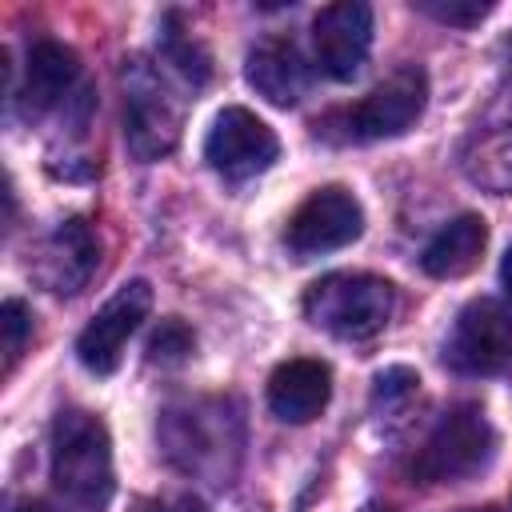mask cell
I'll use <instances>...</instances> for the list:
<instances>
[{
    "instance_id": "cell-8",
    "label": "cell",
    "mask_w": 512,
    "mask_h": 512,
    "mask_svg": "<svg viewBox=\"0 0 512 512\" xmlns=\"http://www.w3.org/2000/svg\"><path fill=\"white\" fill-rule=\"evenodd\" d=\"M280 156L276 132L248 108L232 104L212 120V132L204 140V160L224 176V180H252L268 172Z\"/></svg>"
},
{
    "instance_id": "cell-11",
    "label": "cell",
    "mask_w": 512,
    "mask_h": 512,
    "mask_svg": "<svg viewBox=\"0 0 512 512\" xmlns=\"http://www.w3.org/2000/svg\"><path fill=\"white\" fill-rule=\"evenodd\" d=\"M96 264H100V240L88 228V220L72 216V220L56 224L44 236V244L32 256V276L48 292L72 296V292H80L88 284V276L96 272Z\"/></svg>"
},
{
    "instance_id": "cell-5",
    "label": "cell",
    "mask_w": 512,
    "mask_h": 512,
    "mask_svg": "<svg viewBox=\"0 0 512 512\" xmlns=\"http://www.w3.org/2000/svg\"><path fill=\"white\" fill-rule=\"evenodd\" d=\"M424 104H428V76L420 64H404L336 120H344V140H392L420 120Z\"/></svg>"
},
{
    "instance_id": "cell-16",
    "label": "cell",
    "mask_w": 512,
    "mask_h": 512,
    "mask_svg": "<svg viewBox=\"0 0 512 512\" xmlns=\"http://www.w3.org/2000/svg\"><path fill=\"white\" fill-rule=\"evenodd\" d=\"M464 172L492 192H512V108H496L492 120L472 132V144L464 148Z\"/></svg>"
},
{
    "instance_id": "cell-15",
    "label": "cell",
    "mask_w": 512,
    "mask_h": 512,
    "mask_svg": "<svg viewBox=\"0 0 512 512\" xmlns=\"http://www.w3.org/2000/svg\"><path fill=\"white\" fill-rule=\"evenodd\" d=\"M484 244H488V224L484 216L476 212H464L456 220H448L432 240L428 248L420 252V268L436 280H456V276H468L480 256H484Z\"/></svg>"
},
{
    "instance_id": "cell-20",
    "label": "cell",
    "mask_w": 512,
    "mask_h": 512,
    "mask_svg": "<svg viewBox=\"0 0 512 512\" xmlns=\"http://www.w3.org/2000/svg\"><path fill=\"white\" fill-rule=\"evenodd\" d=\"M0 328H4V360H8L4 368L12 372L16 360H20V352H24V344H28V336H32V308L24 300H4Z\"/></svg>"
},
{
    "instance_id": "cell-4",
    "label": "cell",
    "mask_w": 512,
    "mask_h": 512,
    "mask_svg": "<svg viewBox=\"0 0 512 512\" xmlns=\"http://www.w3.org/2000/svg\"><path fill=\"white\" fill-rule=\"evenodd\" d=\"M128 64V60H124ZM180 140V104L168 96L152 64L124 68V144L136 160H160Z\"/></svg>"
},
{
    "instance_id": "cell-22",
    "label": "cell",
    "mask_w": 512,
    "mask_h": 512,
    "mask_svg": "<svg viewBox=\"0 0 512 512\" xmlns=\"http://www.w3.org/2000/svg\"><path fill=\"white\" fill-rule=\"evenodd\" d=\"M12 512H64V508H56L52 500H20Z\"/></svg>"
},
{
    "instance_id": "cell-14",
    "label": "cell",
    "mask_w": 512,
    "mask_h": 512,
    "mask_svg": "<svg viewBox=\"0 0 512 512\" xmlns=\"http://www.w3.org/2000/svg\"><path fill=\"white\" fill-rule=\"evenodd\" d=\"M76 76H80V56L68 44H60V40H36L28 48V68H24V92H20L24 108L28 112L56 108L72 92Z\"/></svg>"
},
{
    "instance_id": "cell-21",
    "label": "cell",
    "mask_w": 512,
    "mask_h": 512,
    "mask_svg": "<svg viewBox=\"0 0 512 512\" xmlns=\"http://www.w3.org/2000/svg\"><path fill=\"white\" fill-rule=\"evenodd\" d=\"M132 512H208V504L192 492H176V496H152V500H136Z\"/></svg>"
},
{
    "instance_id": "cell-7",
    "label": "cell",
    "mask_w": 512,
    "mask_h": 512,
    "mask_svg": "<svg viewBox=\"0 0 512 512\" xmlns=\"http://www.w3.org/2000/svg\"><path fill=\"white\" fill-rule=\"evenodd\" d=\"M360 232H364V208H360V200L348 188L328 184V188H316L288 216L284 244H288V252L296 260H312V256L348 248L352 240H360Z\"/></svg>"
},
{
    "instance_id": "cell-3",
    "label": "cell",
    "mask_w": 512,
    "mask_h": 512,
    "mask_svg": "<svg viewBox=\"0 0 512 512\" xmlns=\"http://www.w3.org/2000/svg\"><path fill=\"white\" fill-rule=\"evenodd\" d=\"M496 456V432L488 416L472 404L444 412V420L428 432L424 448L412 460V476L420 484H456L484 472Z\"/></svg>"
},
{
    "instance_id": "cell-2",
    "label": "cell",
    "mask_w": 512,
    "mask_h": 512,
    "mask_svg": "<svg viewBox=\"0 0 512 512\" xmlns=\"http://www.w3.org/2000/svg\"><path fill=\"white\" fill-rule=\"evenodd\" d=\"M392 308V284L372 272H332L308 284L304 292L308 324L336 340H372L392 320Z\"/></svg>"
},
{
    "instance_id": "cell-6",
    "label": "cell",
    "mask_w": 512,
    "mask_h": 512,
    "mask_svg": "<svg viewBox=\"0 0 512 512\" xmlns=\"http://www.w3.org/2000/svg\"><path fill=\"white\" fill-rule=\"evenodd\" d=\"M444 364L464 376H496L512 364V312L488 296L468 300L444 340Z\"/></svg>"
},
{
    "instance_id": "cell-18",
    "label": "cell",
    "mask_w": 512,
    "mask_h": 512,
    "mask_svg": "<svg viewBox=\"0 0 512 512\" xmlns=\"http://www.w3.org/2000/svg\"><path fill=\"white\" fill-rule=\"evenodd\" d=\"M196 348V336L184 320H160V328L148 340V360L152 364H180Z\"/></svg>"
},
{
    "instance_id": "cell-10",
    "label": "cell",
    "mask_w": 512,
    "mask_h": 512,
    "mask_svg": "<svg viewBox=\"0 0 512 512\" xmlns=\"http://www.w3.org/2000/svg\"><path fill=\"white\" fill-rule=\"evenodd\" d=\"M312 44H316V64L332 80H352L372 48V8L360 0H340L320 8L312 20Z\"/></svg>"
},
{
    "instance_id": "cell-13",
    "label": "cell",
    "mask_w": 512,
    "mask_h": 512,
    "mask_svg": "<svg viewBox=\"0 0 512 512\" xmlns=\"http://www.w3.org/2000/svg\"><path fill=\"white\" fill-rule=\"evenodd\" d=\"M244 76H248V84H252L268 104H276V108L300 104L304 92H308V80H312L304 56H300V48H296L288 36H268V40H260V44L248 52V60H244Z\"/></svg>"
},
{
    "instance_id": "cell-23",
    "label": "cell",
    "mask_w": 512,
    "mask_h": 512,
    "mask_svg": "<svg viewBox=\"0 0 512 512\" xmlns=\"http://www.w3.org/2000/svg\"><path fill=\"white\" fill-rule=\"evenodd\" d=\"M500 284H504V292H508V300H512V244H508L504 260H500Z\"/></svg>"
},
{
    "instance_id": "cell-19",
    "label": "cell",
    "mask_w": 512,
    "mask_h": 512,
    "mask_svg": "<svg viewBox=\"0 0 512 512\" xmlns=\"http://www.w3.org/2000/svg\"><path fill=\"white\" fill-rule=\"evenodd\" d=\"M412 8H420L424 16H432L440 24L472 28L492 12V0H412Z\"/></svg>"
},
{
    "instance_id": "cell-17",
    "label": "cell",
    "mask_w": 512,
    "mask_h": 512,
    "mask_svg": "<svg viewBox=\"0 0 512 512\" xmlns=\"http://www.w3.org/2000/svg\"><path fill=\"white\" fill-rule=\"evenodd\" d=\"M164 56H168V64L192 84V88H200L208 76H212V64H208V52L192 40V36H180V32H168L164 36Z\"/></svg>"
},
{
    "instance_id": "cell-1",
    "label": "cell",
    "mask_w": 512,
    "mask_h": 512,
    "mask_svg": "<svg viewBox=\"0 0 512 512\" xmlns=\"http://www.w3.org/2000/svg\"><path fill=\"white\" fill-rule=\"evenodd\" d=\"M52 484L80 512H104L116 492L112 440L100 416L60 408L52 420Z\"/></svg>"
},
{
    "instance_id": "cell-9",
    "label": "cell",
    "mask_w": 512,
    "mask_h": 512,
    "mask_svg": "<svg viewBox=\"0 0 512 512\" xmlns=\"http://www.w3.org/2000/svg\"><path fill=\"white\" fill-rule=\"evenodd\" d=\"M152 312V284L148 280H128L116 288V296L88 320V328L76 336V356L88 372L108 376L120 368L124 344L128 336L144 324V316Z\"/></svg>"
},
{
    "instance_id": "cell-12",
    "label": "cell",
    "mask_w": 512,
    "mask_h": 512,
    "mask_svg": "<svg viewBox=\"0 0 512 512\" xmlns=\"http://www.w3.org/2000/svg\"><path fill=\"white\" fill-rule=\"evenodd\" d=\"M332 396V372L324 360L312 356H296L284 360L272 376H268V408L284 420V424H308L324 412Z\"/></svg>"
},
{
    "instance_id": "cell-24",
    "label": "cell",
    "mask_w": 512,
    "mask_h": 512,
    "mask_svg": "<svg viewBox=\"0 0 512 512\" xmlns=\"http://www.w3.org/2000/svg\"><path fill=\"white\" fill-rule=\"evenodd\" d=\"M472 512H492V508H472Z\"/></svg>"
}]
</instances>
